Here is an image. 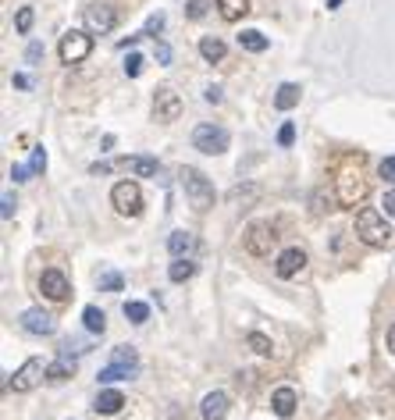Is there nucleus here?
Returning <instances> with one entry per match:
<instances>
[{
  "label": "nucleus",
  "instance_id": "nucleus-5",
  "mask_svg": "<svg viewBox=\"0 0 395 420\" xmlns=\"http://www.w3.org/2000/svg\"><path fill=\"white\" fill-rule=\"evenodd\" d=\"M193 146H196L200 153H207V157H217V153H224V150L232 146V136H228V128H221V125H196Z\"/></svg>",
  "mask_w": 395,
  "mask_h": 420
},
{
  "label": "nucleus",
  "instance_id": "nucleus-6",
  "mask_svg": "<svg viewBox=\"0 0 395 420\" xmlns=\"http://www.w3.org/2000/svg\"><path fill=\"white\" fill-rule=\"evenodd\" d=\"M111 203L121 218H139L143 214V189L136 182H118L111 189Z\"/></svg>",
  "mask_w": 395,
  "mask_h": 420
},
{
  "label": "nucleus",
  "instance_id": "nucleus-14",
  "mask_svg": "<svg viewBox=\"0 0 395 420\" xmlns=\"http://www.w3.org/2000/svg\"><path fill=\"white\" fill-rule=\"evenodd\" d=\"M18 321H22V328H26L29 335H54V331H58V321H54L47 310H26Z\"/></svg>",
  "mask_w": 395,
  "mask_h": 420
},
{
  "label": "nucleus",
  "instance_id": "nucleus-29",
  "mask_svg": "<svg viewBox=\"0 0 395 420\" xmlns=\"http://www.w3.org/2000/svg\"><path fill=\"white\" fill-rule=\"evenodd\" d=\"M125 317H129L132 324H146V321H150V306L139 303V299H129V303H125Z\"/></svg>",
  "mask_w": 395,
  "mask_h": 420
},
{
  "label": "nucleus",
  "instance_id": "nucleus-20",
  "mask_svg": "<svg viewBox=\"0 0 395 420\" xmlns=\"http://www.w3.org/2000/svg\"><path fill=\"white\" fill-rule=\"evenodd\" d=\"M299 96H303V89H299L296 82H281L278 93H274V107H278V111H292V107L299 104Z\"/></svg>",
  "mask_w": 395,
  "mask_h": 420
},
{
  "label": "nucleus",
  "instance_id": "nucleus-24",
  "mask_svg": "<svg viewBox=\"0 0 395 420\" xmlns=\"http://www.w3.org/2000/svg\"><path fill=\"white\" fill-rule=\"evenodd\" d=\"M196 275V264L189 260V257H175V264L168 267V278L175 282V285H182V282H189Z\"/></svg>",
  "mask_w": 395,
  "mask_h": 420
},
{
  "label": "nucleus",
  "instance_id": "nucleus-11",
  "mask_svg": "<svg viewBox=\"0 0 395 420\" xmlns=\"http://www.w3.org/2000/svg\"><path fill=\"white\" fill-rule=\"evenodd\" d=\"M40 292H43L47 299H54V303H65L68 292H72V285H68V278H65L58 267H50V271L40 275Z\"/></svg>",
  "mask_w": 395,
  "mask_h": 420
},
{
  "label": "nucleus",
  "instance_id": "nucleus-37",
  "mask_svg": "<svg viewBox=\"0 0 395 420\" xmlns=\"http://www.w3.org/2000/svg\"><path fill=\"white\" fill-rule=\"evenodd\" d=\"M0 214H4V221L15 218V196L11 192H4V206H0Z\"/></svg>",
  "mask_w": 395,
  "mask_h": 420
},
{
  "label": "nucleus",
  "instance_id": "nucleus-4",
  "mask_svg": "<svg viewBox=\"0 0 395 420\" xmlns=\"http://www.w3.org/2000/svg\"><path fill=\"white\" fill-rule=\"evenodd\" d=\"M61 61L65 65H82L90 54H93V33H82V29H72L61 36V47H58Z\"/></svg>",
  "mask_w": 395,
  "mask_h": 420
},
{
  "label": "nucleus",
  "instance_id": "nucleus-25",
  "mask_svg": "<svg viewBox=\"0 0 395 420\" xmlns=\"http://www.w3.org/2000/svg\"><path fill=\"white\" fill-rule=\"evenodd\" d=\"M82 324H86L90 335H104V331H107V317H104L100 306H86V310H82Z\"/></svg>",
  "mask_w": 395,
  "mask_h": 420
},
{
  "label": "nucleus",
  "instance_id": "nucleus-8",
  "mask_svg": "<svg viewBox=\"0 0 395 420\" xmlns=\"http://www.w3.org/2000/svg\"><path fill=\"white\" fill-rule=\"evenodd\" d=\"M367 178L359 171H342L335 178V192H338V206H356L363 196H367Z\"/></svg>",
  "mask_w": 395,
  "mask_h": 420
},
{
  "label": "nucleus",
  "instance_id": "nucleus-21",
  "mask_svg": "<svg viewBox=\"0 0 395 420\" xmlns=\"http://www.w3.org/2000/svg\"><path fill=\"white\" fill-rule=\"evenodd\" d=\"M239 47L249 50V54H264V50L271 47V40H267L264 33H256V29H242V33H239Z\"/></svg>",
  "mask_w": 395,
  "mask_h": 420
},
{
  "label": "nucleus",
  "instance_id": "nucleus-18",
  "mask_svg": "<svg viewBox=\"0 0 395 420\" xmlns=\"http://www.w3.org/2000/svg\"><path fill=\"white\" fill-rule=\"evenodd\" d=\"M168 250H171V257H193L196 253V236L178 228V232L168 236Z\"/></svg>",
  "mask_w": 395,
  "mask_h": 420
},
{
  "label": "nucleus",
  "instance_id": "nucleus-46",
  "mask_svg": "<svg viewBox=\"0 0 395 420\" xmlns=\"http://www.w3.org/2000/svg\"><path fill=\"white\" fill-rule=\"evenodd\" d=\"M335 8H342V0H328V11H335Z\"/></svg>",
  "mask_w": 395,
  "mask_h": 420
},
{
  "label": "nucleus",
  "instance_id": "nucleus-10",
  "mask_svg": "<svg viewBox=\"0 0 395 420\" xmlns=\"http://www.w3.org/2000/svg\"><path fill=\"white\" fill-rule=\"evenodd\" d=\"M82 22H86V33H93V36H107V33L118 26V11H114L111 4H93V8H86Z\"/></svg>",
  "mask_w": 395,
  "mask_h": 420
},
{
  "label": "nucleus",
  "instance_id": "nucleus-26",
  "mask_svg": "<svg viewBox=\"0 0 395 420\" xmlns=\"http://www.w3.org/2000/svg\"><path fill=\"white\" fill-rule=\"evenodd\" d=\"M217 11L224 22H239L249 11V0H217Z\"/></svg>",
  "mask_w": 395,
  "mask_h": 420
},
{
  "label": "nucleus",
  "instance_id": "nucleus-15",
  "mask_svg": "<svg viewBox=\"0 0 395 420\" xmlns=\"http://www.w3.org/2000/svg\"><path fill=\"white\" fill-rule=\"evenodd\" d=\"M296 402H299V395H296V388L292 385H281V388H274L271 392V409L278 413V416H292L296 413Z\"/></svg>",
  "mask_w": 395,
  "mask_h": 420
},
{
  "label": "nucleus",
  "instance_id": "nucleus-16",
  "mask_svg": "<svg viewBox=\"0 0 395 420\" xmlns=\"http://www.w3.org/2000/svg\"><path fill=\"white\" fill-rule=\"evenodd\" d=\"M228 406H232V399H228L224 392H210V395L203 399V406H200V416H203V420H224V416H228Z\"/></svg>",
  "mask_w": 395,
  "mask_h": 420
},
{
  "label": "nucleus",
  "instance_id": "nucleus-32",
  "mask_svg": "<svg viewBox=\"0 0 395 420\" xmlns=\"http://www.w3.org/2000/svg\"><path fill=\"white\" fill-rule=\"evenodd\" d=\"M29 167H33V175H43V171H47V150H43V146H36V150H33Z\"/></svg>",
  "mask_w": 395,
  "mask_h": 420
},
{
  "label": "nucleus",
  "instance_id": "nucleus-38",
  "mask_svg": "<svg viewBox=\"0 0 395 420\" xmlns=\"http://www.w3.org/2000/svg\"><path fill=\"white\" fill-rule=\"evenodd\" d=\"M164 29V15H153L150 22H146V29H143V36H153V33H161Z\"/></svg>",
  "mask_w": 395,
  "mask_h": 420
},
{
  "label": "nucleus",
  "instance_id": "nucleus-13",
  "mask_svg": "<svg viewBox=\"0 0 395 420\" xmlns=\"http://www.w3.org/2000/svg\"><path fill=\"white\" fill-rule=\"evenodd\" d=\"M118 167H125V171L136 175V178H153V175L161 171V160H157V157H146V153H136V157H121Z\"/></svg>",
  "mask_w": 395,
  "mask_h": 420
},
{
  "label": "nucleus",
  "instance_id": "nucleus-1",
  "mask_svg": "<svg viewBox=\"0 0 395 420\" xmlns=\"http://www.w3.org/2000/svg\"><path fill=\"white\" fill-rule=\"evenodd\" d=\"M356 239H359L363 246H370V250H384V246H388L391 228H388V221H384L381 210H374V206H363V210H359V214H356Z\"/></svg>",
  "mask_w": 395,
  "mask_h": 420
},
{
  "label": "nucleus",
  "instance_id": "nucleus-17",
  "mask_svg": "<svg viewBox=\"0 0 395 420\" xmlns=\"http://www.w3.org/2000/svg\"><path fill=\"white\" fill-rule=\"evenodd\" d=\"M264 196V189L256 185V182H246V185H232L228 189V203L232 206H249V203H256Z\"/></svg>",
  "mask_w": 395,
  "mask_h": 420
},
{
  "label": "nucleus",
  "instance_id": "nucleus-31",
  "mask_svg": "<svg viewBox=\"0 0 395 420\" xmlns=\"http://www.w3.org/2000/svg\"><path fill=\"white\" fill-rule=\"evenodd\" d=\"M143 65H146V57H143V54H129V61H125V75H129V79L143 75Z\"/></svg>",
  "mask_w": 395,
  "mask_h": 420
},
{
  "label": "nucleus",
  "instance_id": "nucleus-39",
  "mask_svg": "<svg viewBox=\"0 0 395 420\" xmlns=\"http://www.w3.org/2000/svg\"><path fill=\"white\" fill-rule=\"evenodd\" d=\"M29 175H33L29 164H15V167H11V178H15V182H29Z\"/></svg>",
  "mask_w": 395,
  "mask_h": 420
},
{
  "label": "nucleus",
  "instance_id": "nucleus-36",
  "mask_svg": "<svg viewBox=\"0 0 395 420\" xmlns=\"http://www.w3.org/2000/svg\"><path fill=\"white\" fill-rule=\"evenodd\" d=\"M377 171H381V178H384V182H391V185H395V157H384V160L377 164Z\"/></svg>",
  "mask_w": 395,
  "mask_h": 420
},
{
  "label": "nucleus",
  "instance_id": "nucleus-27",
  "mask_svg": "<svg viewBox=\"0 0 395 420\" xmlns=\"http://www.w3.org/2000/svg\"><path fill=\"white\" fill-rule=\"evenodd\" d=\"M68 377H75V363L54 360V363L47 367V381H50V385H61V381H68Z\"/></svg>",
  "mask_w": 395,
  "mask_h": 420
},
{
  "label": "nucleus",
  "instance_id": "nucleus-19",
  "mask_svg": "<svg viewBox=\"0 0 395 420\" xmlns=\"http://www.w3.org/2000/svg\"><path fill=\"white\" fill-rule=\"evenodd\" d=\"M121 406H125V395H121L118 388H104V392L97 395V402H93V409L104 413V416H114Z\"/></svg>",
  "mask_w": 395,
  "mask_h": 420
},
{
  "label": "nucleus",
  "instance_id": "nucleus-35",
  "mask_svg": "<svg viewBox=\"0 0 395 420\" xmlns=\"http://www.w3.org/2000/svg\"><path fill=\"white\" fill-rule=\"evenodd\" d=\"M121 285H125V282H121V275H114V271L100 278V289H104V292H121Z\"/></svg>",
  "mask_w": 395,
  "mask_h": 420
},
{
  "label": "nucleus",
  "instance_id": "nucleus-22",
  "mask_svg": "<svg viewBox=\"0 0 395 420\" xmlns=\"http://www.w3.org/2000/svg\"><path fill=\"white\" fill-rule=\"evenodd\" d=\"M139 374V363H111L100 370V381L111 385V381H125V377H136Z\"/></svg>",
  "mask_w": 395,
  "mask_h": 420
},
{
  "label": "nucleus",
  "instance_id": "nucleus-41",
  "mask_svg": "<svg viewBox=\"0 0 395 420\" xmlns=\"http://www.w3.org/2000/svg\"><path fill=\"white\" fill-rule=\"evenodd\" d=\"M157 61L161 65H171V47L168 43H157Z\"/></svg>",
  "mask_w": 395,
  "mask_h": 420
},
{
  "label": "nucleus",
  "instance_id": "nucleus-45",
  "mask_svg": "<svg viewBox=\"0 0 395 420\" xmlns=\"http://www.w3.org/2000/svg\"><path fill=\"white\" fill-rule=\"evenodd\" d=\"M388 349H391V353H395V324H391V328H388Z\"/></svg>",
  "mask_w": 395,
  "mask_h": 420
},
{
  "label": "nucleus",
  "instance_id": "nucleus-12",
  "mask_svg": "<svg viewBox=\"0 0 395 420\" xmlns=\"http://www.w3.org/2000/svg\"><path fill=\"white\" fill-rule=\"evenodd\" d=\"M303 267H306V253H303L299 246L281 250V253H278V260H274V275H278V278H296Z\"/></svg>",
  "mask_w": 395,
  "mask_h": 420
},
{
  "label": "nucleus",
  "instance_id": "nucleus-40",
  "mask_svg": "<svg viewBox=\"0 0 395 420\" xmlns=\"http://www.w3.org/2000/svg\"><path fill=\"white\" fill-rule=\"evenodd\" d=\"M381 206H384V214H388V218H395V189H388V192H384Z\"/></svg>",
  "mask_w": 395,
  "mask_h": 420
},
{
  "label": "nucleus",
  "instance_id": "nucleus-42",
  "mask_svg": "<svg viewBox=\"0 0 395 420\" xmlns=\"http://www.w3.org/2000/svg\"><path fill=\"white\" fill-rule=\"evenodd\" d=\"M40 57H43V47L40 43H29V65H36Z\"/></svg>",
  "mask_w": 395,
  "mask_h": 420
},
{
  "label": "nucleus",
  "instance_id": "nucleus-28",
  "mask_svg": "<svg viewBox=\"0 0 395 420\" xmlns=\"http://www.w3.org/2000/svg\"><path fill=\"white\" fill-rule=\"evenodd\" d=\"M246 346H249L256 356H274V342H271L264 331H249V335H246Z\"/></svg>",
  "mask_w": 395,
  "mask_h": 420
},
{
  "label": "nucleus",
  "instance_id": "nucleus-44",
  "mask_svg": "<svg viewBox=\"0 0 395 420\" xmlns=\"http://www.w3.org/2000/svg\"><path fill=\"white\" fill-rule=\"evenodd\" d=\"M11 82H15V89H29V75H15Z\"/></svg>",
  "mask_w": 395,
  "mask_h": 420
},
{
  "label": "nucleus",
  "instance_id": "nucleus-2",
  "mask_svg": "<svg viewBox=\"0 0 395 420\" xmlns=\"http://www.w3.org/2000/svg\"><path fill=\"white\" fill-rule=\"evenodd\" d=\"M178 178H182L185 199H189V206L196 210V214H203V210L214 206V185H210V178H207L203 171H196V167H182Z\"/></svg>",
  "mask_w": 395,
  "mask_h": 420
},
{
  "label": "nucleus",
  "instance_id": "nucleus-23",
  "mask_svg": "<svg viewBox=\"0 0 395 420\" xmlns=\"http://www.w3.org/2000/svg\"><path fill=\"white\" fill-rule=\"evenodd\" d=\"M224 54H228V47H224L217 36H203V40H200V57H203V61L214 65V61H224Z\"/></svg>",
  "mask_w": 395,
  "mask_h": 420
},
{
  "label": "nucleus",
  "instance_id": "nucleus-30",
  "mask_svg": "<svg viewBox=\"0 0 395 420\" xmlns=\"http://www.w3.org/2000/svg\"><path fill=\"white\" fill-rule=\"evenodd\" d=\"M33 22H36V11H33V8H18V15H15V29H18L22 36L33 29Z\"/></svg>",
  "mask_w": 395,
  "mask_h": 420
},
{
  "label": "nucleus",
  "instance_id": "nucleus-3",
  "mask_svg": "<svg viewBox=\"0 0 395 420\" xmlns=\"http://www.w3.org/2000/svg\"><path fill=\"white\" fill-rule=\"evenodd\" d=\"M242 246H246V253L249 257H271L274 253V246H278V228L271 225V221H253L246 232H242Z\"/></svg>",
  "mask_w": 395,
  "mask_h": 420
},
{
  "label": "nucleus",
  "instance_id": "nucleus-9",
  "mask_svg": "<svg viewBox=\"0 0 395 420\" xmlns=\"http://www.w3.org/2000/svg\"><path fill=\"white\" fill-rule=\"evenodd\" d=\"M153 118H157L161 125H171V121L182 118V96H178L171 86H161V89L153 93Z\"/></svg>",
  "mask_w": 395,
  "mask_h": 420
},
{
  "label": "nucleus",
  "instance_id": "nucleus-33",
  "mask_svg": "<svg viewBox=\"0 0 395 420\" xmlns=\"http://www.w3.org/2000/svg\"><path fill=\"white\" fill-rule=\"evenodd\" d=\"M207 8H210L207 0H189V4H185V15H189L193 22H200V18L207 15Z\"/></svg>",
  "mask_w": 395,
  "mask_h": 420
},
{
  "label": "nucleus",
  "instance_id": "nucleus-43",
  "mask_svg": "<svg viewBox=\"0 0 395 420\" xmlns=\"http://www.w3.org/2000/svg\"><path fill=\"white\" fill-rule=\"evenodd\" d=\"M203 96H207V104H221V89H217V86H207Z\"/></svg>",
  "mask_w": 395,
  "mask_h": 420
},
{
  "label": "nucleus",
  "instance_id": "nucleus-7",
  "mask_svg": "<svg viewBox=\"0 0 395 420\" xmlns=\"http://www.w3.org/2000/svg\"><path fill=\"white\" fill-rule=\"evenodd\" d=\"M47 367H50V363H43V356H29V360H26L15 374H11V381H8V385H11L15 392H33V388H40V385H43Z\"/></svg>",
  "mask_w": 395,
  "mask_h": 420
},
{
  "label": "nucleus",
  "instance_id": "nucleus-34",
  "mask_svg": "<svg viewBox=\"0 0 395 420\" xmlns=\"http://www.w3.org/2000/svg\"><path fill=\"white\" fill-rule=\"evenodd\" d=\"M292 143H296V125L285 121V125L278 128V146H292Z\"/></svg>",
  "mask_w": 395,
  "mask_h": 420
}]
</instances>
